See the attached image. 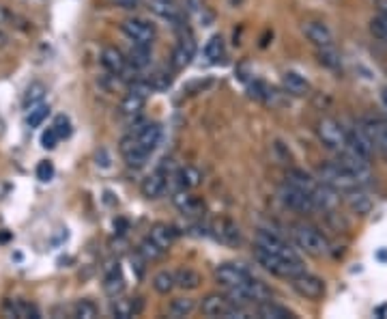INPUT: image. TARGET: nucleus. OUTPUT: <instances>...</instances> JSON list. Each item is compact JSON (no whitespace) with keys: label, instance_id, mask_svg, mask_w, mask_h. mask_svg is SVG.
<instances>
[{"label":"nucleus","instance_id":"obj_11","mask_svg":"<svg viewBox=\"0 0 387 319\" xmlns=\"http://www.w3.org/2000/svg\"><path fill=\"white\" fill-rule=\"evenodd\" d=\"M359 126H361L363 132L370 136L374 149H378V151L387 158V119L368 117V119L359 121Z\"/></svg>","mask_w":387,"mask_h":319},{"label":"nucleus","instance_id":"obj_16","mask_svg":"<svg viewBox=\"0 0 387 319\" xmlns=\"http://www.w3.org/2000/svg\"><path fill=\"white\" fill-rule=\"evenodd\" d=\"M232 306H234V304L230 302V298H228V295H220V293L207 295V298L202 300V304H200L202 315H207V317H224V319H228Z\"/></svg>","mask_w":387,"mask_h":319},{"label":"nucleus","instance_id":"obj_20","mask_svg":"<svg viewBox=\"0 0 387 319\" xmlns=\"http://www.w3.org/2000/svg\"><path fill=\"white\" fill-rule=\"evenodd\" d=\"M344 203L351 207V211L357 216H366V214H370V209H372V198L361 190V186L344 192Z\"/></svg>","mask_w":387,"mask_h":319},{"label":"nucleus","instance_id":"obj_7","mask_svg":"<svg viewBox=\"0 0 387 319\" xmlns=\"http://www.w3.org/2000/svg\"><path fill=\"white\" fill-rule=\"evenodd\" d=\"M123 35L132 41V44H140V46H151L155 41V26L143 18H127L120 24Z\"/></svg>","mask_w":387,"mask_h":319},{"label":"nucleus","instance_id":"obj_33","mask_svg":"<svg viewBox=\"0 0 387 319\" xmlns=\"http://www.w3.org/2000/svg\"><path fill=\"white\" fill-rule=\"evenodd\" d=\"M175 287H177V278H175V274H172V272L162 270V272H158V274L153 276V289H155L158 293L168 295Z\"/></svg>","mask_w":387,"mask_h":319},{"label":"nucleus","instance_id":"obj_35","mask_svg":"<svg viewBox=\"0 0 387 319\" xmlns=\"http://www.w3.org/2000/svg\"><path fill=\"white\" fill-rule=\"evenodd\" d=\"M194 308H196V302H194L192 298H175V300L170 302L168 313H170V317L181 319V317L192 315V313H194Z\"/></svg>","mask_w":387,"mask_h":319},{"label":"nucleus","instance_id":"obj_14","mask_svg":"<svg viewBox=\"0 0 387 319\" xmlns=\"http://www.w3.org/2000/svg\"><path fill=\"white\" fill-rule=\"evenodd\" d=\"M194 54H196V41H194L192 33H183L177 48H175V52H172V67L175 69H185L192 63Z\"/></svg>","mask_w":387,"mask_h":319},{"label":"nucleus","instance_id":"obj_25","mask_svg":"<svg viewBox=\"0 0 387 319\" xmlns=\"http://www.w3.org/2000/svg\"><path fill=\"white\" fill-rule=\"evenodd\" d=\"M287 181L293 183V186H297V188H301V190H306L312 198H314V194H316L319 188H321V181H316L314 177H310V175L304 173V171H291V173L287 175Z\"/></svg>","mask_w":387,"mask_h":319},{"label":"nucleus","instance_id":"obj_46","mask_svg":"<svg viewBox=\"0 0 387 319\" xmlns=\"http://www.w3.org/2000/svg\"><path fill=\"white\" fill-rule=\"evenodd\" d=\"M54 130L58 132V136H61V138H67V136L71 134V123H69V119H67L65 115L56 117V121H54Z\"/></svg>","mask_w":387,"mask_h":319},{"label":"nucleus","instance_id":"obj_15","mask_svg":"<svg viewBox=\"0 0 387 319\" xmlns=\"http://www.w3.org/2000/svg\"><path fill=\"white\" fill-rule=\"evenodd\" d=\"M132 134L136 136L140 147L147 149L149 153H153L158 149V145L162 143V126L160 123H143Z\"/></svg>","mask_w":387,"mask_h":319},{"label":"nucleus","instance_id":"obj_47","mask_svg":"<svg viewBox=\"0 0 387 319\" xmlns=\"http://www.w3.org/2000/svg\"><path fill=\"white\" fill-rule=\"evenodd\" d=\"M185 9L190 14H202L205 7H202V0H185Z\"/></svg>","mask_w":387,"mask_h":319},{"label":"nucleus","instance_id":"obj_39","mask_svg":"<svg viewBox=\"0 0 387 319\" xmlns=\"http://www.w3.org/2000/svg\"><path fill=\"white\" fill-rule=\"evenodd\" d=\"M50 115V106H46V103H37V106H33V108L29 111V117H26V123H29V128H39L43 121H46V117Z\"/></svg>","mask_w":387,"mask_h":319},{"label":"nucleus","instance_id":"obj_26","mask_svg":"<svg viewBox=\"0 0 387 319\" xmlns=\"http://www.w3.org/2000/svg\"><path fill=\"white\" fill-rule=\"evenodd\" d=\"M5 313L9 317H18V319H29V317L37 319L39 317V310L33 304L24 302V300H7L5 302Z\"/></svg>","mask_w":387,"mask_h":319},{"label":"nucleus","instance_id":"obj_49","mask_svg":"<svg viewBox=\"0 0 387 319\" xmlns=\"http://www.w3.org/2000/svg\"><path fill=\"white\" fill-rule=\"evenodd\" d=\"M114 229H118V233H125L127 223H125V221H116V223H114Z\"/></svg>","mask_w":387,"mask_h":319},{"label":"nucleus","instance_id":"obj_48","mask_svg":"<svg viewBox=\"0 0 387 319\" xmlns=\"http://www.w3.org/2000/svg\"><path fill=\"white\" fill-rule=\"evenodd\" d=\"M116 5H120V7H125V9H132V7H136L140 0H114Z\"/></svg>","mask_w":387,"mask_h":319},{"label":"nucleus","instance_id":"obj_45","mask_svg":"<svg viewBox=\"0 0 387 319\" xmlns=\"http://www.w3.org/2000/svg\"><path fill=\"white\" fill-rule=\"evenodd\" d=\"M58 141H61V136H58V132L54 130V126L48 128V130L41 134V147H46V149H54Z\"/></svg>","mask_w":387,"mask_h":319},{"label":"nucleus","instance_id":"obj_2","mask_svg":"<svg viewBox=\"0 0 387 319\" xmlns=\"http://www.w3.org/2000/svg\"><path fill=\"white\" fill-rule=\"evenodd\" d=\"M226 295L230 298L232 304L249 306V304H261V302L272 300V289L265 283H261V280L247 278L245 283H241L237 287H228Z\"/></svg>","mask_w":387,"mask_h":319},{"label":"nucleus","instance_id":"obj_42","mask_svg":"<svg viewBox=\"0 0 387 319\" xmlns=\"http://www.w3.org/2000/svg\"><path fill=\"white\" fill-rule=\"evenodd\" d=\"M370 33H372L378 41L387 44V14H378L376 18H372V22H370Z\"/></svg>","mask_w":387,"mask_h":319},{"label":"nucleus","instance_id":"obj_5","mask_svg":"<svg viewBox=\"0 0 387 319\" xmlns=\"http://www.w3.org/2000/svg\"><path fill=\"white\" fill-rule=\"evenodd\" d=\"M278 198H280V203H282L284 207H289V209H293V211H299V214H312V211H316L314 198H312L306 190L289 183V181L278 190Z\"/></svg>","mask_w":387,"mask_h":319},{"label":"nucleus","instance_id":"obj_52","mask_svg":"<svg viewBox=\"0 0 387 319\" xmlns=\"http://www.w3.org/2000/svg\"><path fill=\"white\" fill-rule=\"evenodd\" d=\"M160 3H177V0H160Z\"/></svg>","mask_w":387,"mask_h":319},{"label":"nucleus","instance_id":"obj_37","mask_svg":"<svg viewBox=\"0 0 387 319\" xmlns=\"http://www.w3.org/2000/svg\"><path fill=\"white\" fill-rule=\"evenodd\" d=\"M205 56L211 61V63H220L224 59V39L220 35H213L207 46H205Z\"/></svg>","mask_w":387,"mask_h":319},{"label":"nucleus","instance_id":"obj_34","mask_svg":"<svg viewBox=\"0 0 387 319\" xmlns=\"http://www.w3.org/2000/svg\"><path fill=\"white\" fill-rule=\"evenodd\" d=\"M164 253H166V248H162V246H160L158 242H153L151 238L143 240L140 246H138V255H140L145 261H158V259L164 257Z\"/></svg>","mask_w":387,"mask_h":319},{"label":"nucleus","instance_id":"obj_13","mask_svg":"<svg viewBox=\"0 0 387 319\" xmlns=\"http://www.w3.org/2000/svg\"><path fill=\"white\" fill-rule=\"evenodd\" d=\"M215 278L220 285H224L228 289V287H237V285L245 283L247 278H252V274L239 263H224L215 270Z\"/></svg>","mask_w":387,"mask_h":319},{"label":"nucleus","instance_id":"obj_17","mask_svg":"<svg viewBox=\"0 0 387 319\" xmlns=\"http://www.w3.org/2000/svg\"><path fill=\"white\" fill-rule=\"evenodd\" d=\"M304 35L308 37V41H312L316 48H329L334 46V33L329 31V26L325 22H306L301 26Z\"/></svg>","mask_w":387,"mask_h":319},{"label":"nucleus","instance_id":"obj_32","mask_svg":"<svg viewBox=\"0 0 387 319\" xmlns=\"http://www.w3.org/2000/svg\"><path fill=\"white\" fill-rule=\"evenodd\" d=\"M177 179H179V186H181L183 190H194V188L200 186L202 175H200V171L194 168V166H183V168L177 173Z\"/></svg>","mask_w":387,"mask_h":319},{"label":"nucleus","instance_id":"obj_30","mask_svg":"<svg viewBox=\"0 0 387 319\" xmlns=\"http://www.w3.org/2000/svg\"><path fill=\"white\" fill-rule=\"evenodd\" d=\"M149 238H151L153 242H158L162 248H166V250H168V248L175 244L177 233H175V229H172V227H168V225H164V223H158V225H153V227H151Z\"/></svg>","mask_w":387,"mask_h":319},{"label":"nucleus","instance_id":"obj_6","mask_svg":"<svg viewBox=\"0 0 387 319\" xmlns=\"http://www.w3.org/2000/svg\"><path fill=\"white\" fill-rule=\"evenodd\" d=\"M316 134L321 143L327 149H334L336 153H342L344 149H349V132L336 119H321L316 126Z\"/></svg>","mask_w":387,"mask_h":319},{"label":"nucleus","instance_id":"obj_29","mask_svg":"<svg viewBox=\"0 0 387 319\" xmlns=\"http://www.w3.org/2000/svg\"><path fill=\"white\" fill-rule=\"evenodd\" d=\"M143 310V302L140 300H116L112 304V315L116 319H129Z\"/></svg>","mask_w":387,"mask_h":319},{"label":"nucleus","instance_id":"obj_44","mask_svg":"<svg viewBox=\"0 0 387 319\" xmlns=\"http://www.w3.org/2000/svg\"><path fill=\"white\" fill-rule=\"evenodd\" d=\"M54 177V164L50 162V160H43V162H39L37 164V179L39 181H50Z\"/></svg>","mask_w":387,"mask_h":319},{"label":"nucleus","instance_id":"obj_1","mask_svg":"<svg viewBox=\"0 0 387 319\" xmlns=\"http://www.w3.org/2000/svg\"><path fill=\"white\" fill-rule=\"evenodd\" d=\"M254 259L261 263L267 272H272L274 276H280V278H295L299 274L306 272V265L301 259H291V257H282V255H274L261 246L254 248Z\"/></svg>","mask_w":387,"mask_h":319},{"label":"nucleus","instance_id":"obj_23","mask_svg":"<svg viewBox=\"0 0 387 319\" xmlns=\"http://www.w3.org/2000/svg\"><path fill=\"white\" fill-rule=\"evenodd\" d=\"M172 201H175V205L183 211L185 216H198L200 211H202V203L196 196H192L190 192H185V190L177 192L172 196Z\"/></svg>","mask_w":387,"mask_h":319},{"label":"nucleus","instance_id":"obj_10","mask_svg":"<svg viewBox=\"0 0 387 319\" xmlns=\"http://www.w3.org/2000/svg\"><path fill=\"white\" fill-rule=\"evenodd\" d=\"M118 149H120V156H123V160L127 162V166H132V168H143V166L149 162V158H151V153L140 147V143L136 141L134 134H127V136L120 141V147H118Z\"/></svg>","mask_w":387,"mask_h":319},{"label":"nucleus","instance_id":"obj_40","mask_svg":"<svg viewBox=\"0 0 387 319\" xmlns=\"http://www.w3.org/2000/svg\"><path fill=\"white\" fill-rule=\"evenodd\" d=\"M97 315H99V308L91 300H80L73 306V317H78V319H95Z\"/></svg>","mask_w":387,"mask_h":319},{"label":"nucleus","instance_id":"obj_38","mask_svg":"<svg viewBox=\"0 0 387 319\" xmlns=\"http://www.w3.org/2000/svg\"><path fill=\"white\" fill-rule=\"evenodd\" d=\"M43 97H46V86L43 84H39V82H35V84H31L29 86V91H26V95H24V108H33V106H37V103H41L43 101Z\"/></svg>","mask_w":387,"mask_h":319},{"label":"nucleus","instance_id":"obj_9","mask_svg":"<svg viewBox=\"0 0 387 319\" xmlns=\"http://www.w3.org/2000/svg\"><path fill=\"white\" fill-rule=\"evenodd\" d=\"M291 287L306 300H321L325 295V280L308 272L291 278Z\"/></svg>","mask_w":387,"mask_h":319},{"label":"nucleus","instance_id":"obj_12","mask_svg":"<svg viewBox=\"0 0 387 319\" xmlns=\"http://www.w3.org/2000/svg\"><path fill=\"white\" fill-rule=\"evenodd\" d=\"M256 246H261V248H265V250H269V253H274V255L299 259V257L295 255V250H293L280 236H276V233H272V231H263V229L258 231V233H256Z\"/></svg>","mask_w":387,"mask_h":319},{"label":"nucleus","instance_id":"obj_3","mask_svg":"<svg viewBox=\"0 0 387 319\" xmlns=\"http://www.w3.org/2000/svg\"><path fill=\"white\" fill-rule=\"evenodd\" d=\"M319 181H323L325 186L334 188L336 192H349L353 188H359L361 183L357 181V177L346 168L342 166L340 162H329V164H323L319 168Z\"/></svg>","mask_w":387,"mask_h":319},{"label":"nucleus","instance_id":"obj_36","mask_svg":"<svg viewBox=\"0 0 387 319\" xmlns=\"http://www.w3.org/2000/svg\"><path fill=\"white\" fill-rule=\"evenodd\" d=\"M153 11L168 22L181 20V9L177 7V3H160V0H153Z\"/></svg>","mask_w":387,"mask_h":319},{"label":"nucleus","instance_id":"obj_8","mask_svg":"<svg viewBox=\"0 0 387 319\" xmlns=\"http://www.w3.org/2000/svg\"><path fill=\"white\" fill-rule=\"evenodd\" d=\"M149 91H151V84H149V82H138V84H134V88L123 97V101H120V106H118L120 115H125V117H136V115H140V111L145 108V103H147V93H149Z\"/></svg>","mask_w":387,"mask_h":319},{"label":"nucleus","instance_id":"obj_18","mask_svg":"<svg viewBox=\"0 0 387 319\" xmlns=\"http://www.w3.org/2000/svg\"><path fill=\"white\" fill-rule=\"evenodd\" d=\"M166 186H168V173H166V166H162L145 177L140 190L147 198H160L166 192Z\"/></svg>","mask_w":387,"mask_h":319},{"label":"nucleus","instance_id":"obj_43","mask_svg":"<svg viewBox=\"0 0 387 319\" xmlns=\"http://www.w3.org/2000/svg\"><path fill=\"white\" fill-rule=\"evenodd\" d=\"M147 82L151 84V88H166V86H170L172 76L166 71H155V74H151V78Z\"/></svg>","mask_w":387,"mask_h":319},{"label":"nucleus","instance_id":"obj_22","mask_svg":"<svg viewBox=\"0 0 387 319\" xmlns=\"http://www.w3.org/2000/svg\"><path fill=\"white\" fill-rule=\"evenodd\" d=\"M103 291H105V295H110V298H118V295L125 291V278H123V274H120L118 263L112 265L110 272L105 274V278H103Z\"/></svg>","mask_w":387,"mask_h":319},{"label":"nucleus","instance_id":"obj_41","mask_svg":"<svg viewBox=\"0 0 387 319\" xmlns=\"http://www.w3.org/2000/svg\"><path fill=\"white\" fill-rule=\"evenodd\" d=\"M319 61H321V65H325V67H329V69H340V54L336 52V48L334 46H329V48H319Z\"/></svg>","mask_w":387,"mask_h":319},{"label":"nucleus","instance_id":"obj_21","mask_svg":"<svg viewBox=\"0 0 387 319\" xmlns=\"http://www.w3.org/2000/svg\"><path fill=\"white\" fill-rule=\"evenodd\" d=\"M282 86L289 95H295V97H306L310 93V84L304 76H299L297 71H287L282 76Z\"/></svg>","mask_w":387,"mask_h":319},{"label":"nucleus","instance_id":"obj_50","mask_svg":"<svg viewBox=\"0 0 387 319\" xmlns=\"http://www.w3.org/2000/svg\"><path fill=\"white\" fill-rule=\"evenodd\" d=\"M381 101H383L385 111H387V88H383V91H381Z\"/></svg>","mask_w":387,"mask_h":319},{"label":"nucleus","instance_id":"obj_31","mask_svg":"<svg viewBox=\"0 0 387 319\" xmlns=\"http://www.w3.org/2000/svg\"><path fill=\"white\" fill-rule=\"evenodd\" d=\"M175 278H177V287L181 289H198L200 283H202V276L200 272L192 270V268H181L175 272Z\"/></svg>","mask_w":387,"mask_h":319},{"label":"nucleus","instance_id":"obj_24","mask_svg":"<svg viewBox=\"0 0 387 319\" xmlns=\"http://www.w3.org/2000/svg\"><path fill=\"white\" fill-rule=\"evenodd\" d=\"M256 317H261V319H293V313L272 300L267 302H261L256 308Z\"/></svg>","mask_w":387,"mask_h":319},{"label":"nucleus","instance_id":"obj_19","mask_svg":"<svg viewBox=\"0 0 387 319\" xmlns=\"http://www.w3.org/2000/svg\"><path fill=\"white\" fill-rule=\"evenodd\" d=\"M101 65L112 74V76H123L127 71V67H132L127 61V56L116 50V48H103L101 50Z\"/></svg>","mask_w":387,"mask_h":319},{"label":"nucleus","instance_id":"obj_51","mask_svg":"<svg viewBox=\"0 0 387 319\" xmlns=\"http://www.w3.org/2000/svg\"><path fill=\"white\" fill-rule=\"evenodd\" d=\"M9 238H11V236H9L7 231H3V233H0V242H7Z\"/></svg>","mask_w":387,"mask_h":319},{"label":"nucleus","instance_id":"obj_28","mask_svg":"<svg viewBox=\"0 0 387 319\" xmlns=\"http://www.w3.org/2000/svg\"><path fill=\"white\" fill-rule=\"evenodd\" d=\"M127 61L134 69H145L151 65V46H140V44H134L132 50L127 54Z\"/></svg>","mask_w":387,"mask_h":319},{"label":"nucleus","instance_id":"obj_4","mask_svg":"<svg viewBox=\"0 0 387 319\" xmlns=\"http://www.w3.org/2000/svg\"><path fill=\"white\" fill-rule=\"evenodd\" d=\"M293 240H295L297 248H301L310 257H323V255L329 253V242L323 238V233H319L312 227L297 225L293 229Z\"/></svg>","mask_w":387,"mask_h":319},{"label":"nucleus","instance_id":"obj_27","mask_svg":"<svg viewBox=\"0 0 387 319\" xmlns=\"http://www.w3.org/2000/svg\"><path fill=\"white\" fill-rule=\"evenodd\" d=\"M215 236H217L224 244H230V246H234V244L241 242V231H239V227H237L234 223H230V221H217V223H215Z\"/></svg>","mask_w":387,"mask_h":319}]
</instances>
